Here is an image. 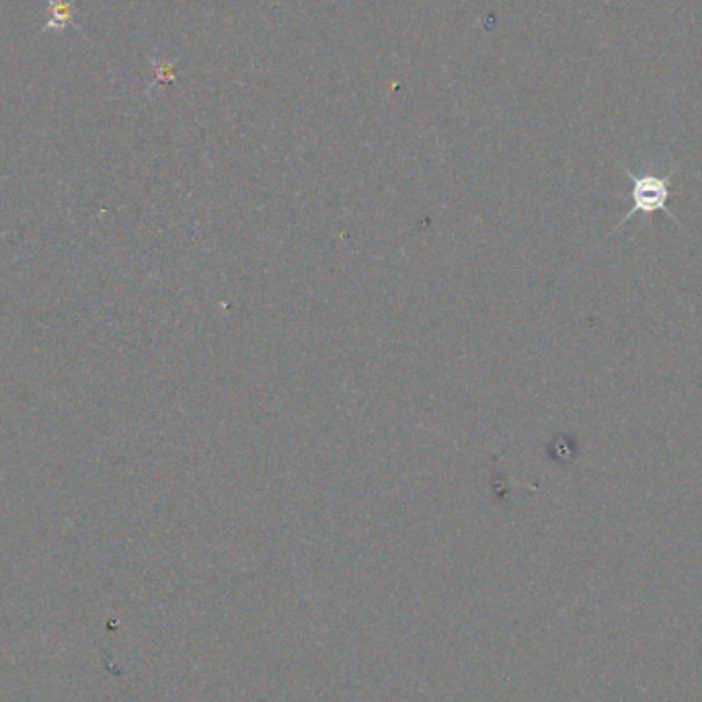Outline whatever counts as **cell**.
Segmentation results:
<instances>
[{"label":"cell","mask_w":702,"mask_h":702,"mask_svg":"<svg viewBox=\"0 0 702 702\" xmlns=\"http://www.w3.org/2000/svg\"><path fill=\"white\" fill-rule=\"evenodd\" d=\"M627 171V175L631 177L633 181V191H631V198H633V208L631 212L624 216L616 226H614V232L618 228H622V224H627L633 216L637 214H645V216H651L655 212H666L668 218H672L674 222H678V216L670 210V198H672V185H670V179L672 175H666V177H659V175H651V173H633L629 169H624ZM680 224V222H678Z\"/></svg>","instance_id":"cell-1"},{"label":"cell","mask_w":702,"mask_h":702,"mask_svg":"<svg viewBox=\"0 0 702 702\" xmlns=\"http://www.w3.org/2000/svg\"><path fill=\"white\" fill-rule=\"evenodd\" d=\"M48 3V19L44 29L62 31L68 25H74V7L72 0H46Z\"/></svg>","instance_id":"cell-2"}]
</instances>
